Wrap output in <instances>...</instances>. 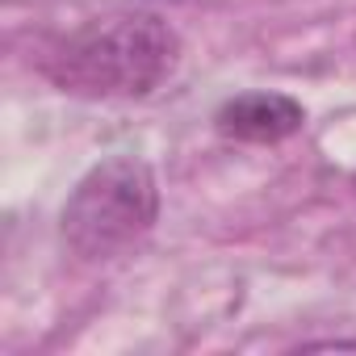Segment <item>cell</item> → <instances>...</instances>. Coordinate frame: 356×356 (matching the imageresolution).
Returning a JSON list of instances; mask_svg holds the SVG:
<instances>
[{"label": "cell", "instance_id": "obj_1", "mask_svg": "<svg viewBox=\"0 0 356 356\" xmlns=\"http://www.w3.org/2000/svg\"><path fill=\"white\" fill-rule=\"evenodd\" d=\"M181 59V38L159 13H118L88 22L47 59V76L59 92L88 101H138L151 97Z\"/></svg>", "mask_w": 356, "mask_h": 356}, {"label": "cell", "instance_id": "obj_2", "mask_svg": "<svg viewBox=\"0 0 356 356\" xmlns=\"http://www.w3.org/2000/svg\"><path fill=\"white\" fill-rule=\"evenodd\" d=\"M159 218V185L147 159L109 155L72 189L59 235L80 260H109L138 243Z\"/></svg>", "mask_w": 356, "mask_h": 356}, {"label": "cell", "instance_id": "obj_3", "mask_svg": "<svg viewBox=\"0 0 356 356\" xmlns=\"http://www.w3.org/2000/svg\"><path fill=\"white\" fill-rule=\"evenodd\" d=\"M214 126L235 143H281L306 126V109L285 92H239L218 105Z\"/></svg>", "mask_w": 356, "mask_h": 356}]
</instances>
